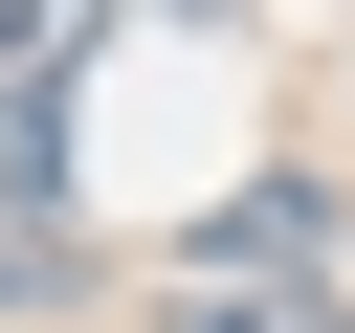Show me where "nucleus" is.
<instances>
[{"mask_svg": "<svg viewBox=\"0 0 355 333\" xmlns=\"http://www.w3.org/2000/svg\"><path fill=\"white\" fill-rule=\"evenodd\" d=\"M89 266V222H67V111H0V311H44Z\"/></svg>", "mask_w": 355, "mask_h": 333, "instance_id": "1", "label": "nucleus"}, {"mask_svg": "<svg viewBox=\"0 0 355 333\" xmlns=\"http://www.w3.org/2000/svg\"><path fill=\"white\" fill-rule=\"evenodd\" d=\"M178 333H355V289H333V266H222V244H178Z\"/></svg>", "mask_w": 355, "mask_h": 333, "instance_id": "2", "label": "nucleus"}, {"mask_svg": "<svg viewBox=\"0 0 355 333\" xmlns=\"http://www.w3.org/2000/svg\"><path fill=\"white\" fill-rule=\"evenodd\" d=\"M67 44H89V0H0V89H22V111H44V67H67Z\"/></svg>", "mask_w": 355, "mask_h": 333, "instance_id": "3", "label": "nucleus"}]
</instances>
